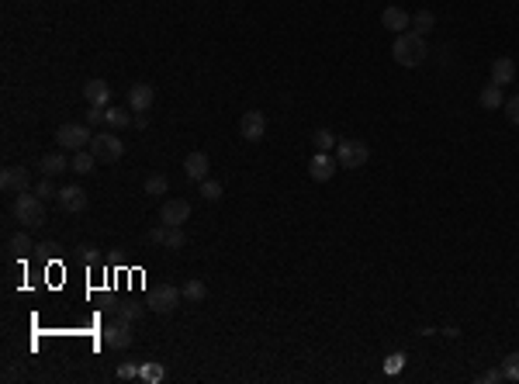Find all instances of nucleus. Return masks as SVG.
I'll return each mask as SVG.
<instances>
[{"instance_id":"obj_1","label":"nucleus","mask_w":519,"mask_h":384,"mask_svg":"<svg viewBox=\"0 0 519 384\" xmlns=\"http://www.w3.org/2000/svg\"><path fill=\"white\" fill-rule=\"evenodd\" d=\"M391 55H395V63L398 66H422L426 63V55H429V46H426V38L422 35H415V31H402V35H395V46H391Z\"/></svg>"},{"instance_id":"obj_2","label":"nucleus","mask_w":519,"mask_h":384,"mask_svg":"<svg viewBox=\"0 0 519 384\" xmlns=\"http://www.w3.org/2000/svg\"><path fill=\"white\" fill-rule=\"evenodd\" d=\"M370 159V149L363 139H339L336 142V163L343 170H360Z\"/></svg>"},{"instance_id":"obj_3","label":"nucleus","mask_w":519,"mask_h":384,"mask_svg":"<svg viewBox=\"0 0 519 384\" xmlns=\"http://www.w3.org/2000/svg\"><path fill=\"white\" fill-rule=\"evenodd\" d=\"M14 218L21 222V225H46V201L38 198V194H18L14 198Z\"/></svg>"},{"instance_id":"obj_4","label":"nucleus","mask_w":519,"mask_h":384,"mask_svg":"<svg viewBox=\"0 0 519 384\" xmlns=\"http://www.w3.org/2000/svg\"><path fill=\"white\" fill-rule=\"evenodd\" d=\"M90 128L87 125H77V122H70V125H59L55 128V142H59V149H66V153H80V149H90Z\"/></svg>"},{"instance_id":"obj_5","label":"nucleus","mask_w":519,"mask_h":384,"mask_svg":"<svg viewBox=\"0 0 519 384\" xmlns=\"http://www.w3.org/2000/svg\"><path fill=\"white\" fill-rule=\"evenodd\" d=\"M90 153L97 156V163H118L125 156V142L114 132H97L90 139Z\"/></svg>"},{"instance_id":"obj_6","label":"nucleus","mask_w":519,"mask_h":384,"mask_svg":"<svg viewBox=\"0 0 519 384\" xmlns=\"http://www.w3.org/2000/svg\"><path fill=\"white\" fill-rule=\"evenodd\" d=\"M181 302H183L181 287H173V284H159V287L149 291V302H146V305L153 308V311H159V315H173Z\"/></svg>"},{"instance_id":"obj_7","label":"nucleus","mask_w":519,"mask_h":384,"mask_svg":"<svg viewBox=\"0 0 519 384\" xmlns=\"http://www.w3.org/2000/svg\"><path fill=\"white\" fill-rule=\"evenodd\" d=\"M101 339H104L107 350H129L132 346V322L114 315V322H107L101 329Z\"/></svg>"},{"instance_id":"obj_8","label":"nucleus","mask_w":519,"mask_h":384,"mask_svg":"<svg viewBox=\"0 0 519 384\" xmlns=\"http://www.w3.org/2000/svg\"><path fill=\"white\" fill-rule=\"evenodd\" d=\"M149 242L153 246H166V250H183L187 246V232L181 229V225H156V229H149Z\"/></svg>"},{"instance_id":"obj_9","label":"nucleus","mask_w":519,"mask_h":384,"mask_svg":"<svg viewBox=\"0 0 519 384\" xmlns=\"http://www.w3.org/2000/svg\"><path fill=\"white\" fill-rule=\"evenodd\" d=\"M239 135L246 142H263V135H267V114L263 111H246L239 118Z\"/></svg>"},{"instance_id":"obj_10","label":"nucleus","mask_w":519,"mask_h":384,"mask_svg":"<svg viewBox=\"0 0 519 384\" xmlns=\"http://www.w3.org/2000/svg\"><path fill=\"white\" fill-rule=\"evenodd\" d=\"M55 205L63 208L66 215H80V211H87V191L77 187V183H70V187H59V198H55Z\"/></svg>"},{"instance_id":"obj_11","label":"nucleus","mask_w":519,"mask_h":384,"mask_svg":"<svg viewBox=\"0 0 519 384\" xmlns=\"http://www.w3.org/2000/svg\"><path fill=\"white\" fill-rule=\"evenodd\" d=\"M187 218H191V201H183V198H170V201L159 205V222L163 225H183Z\"/></svg>"},{"instance_id":"obj_12","label":"nucleus","mask_w":519,"mask_h":384,"mask_svg":"<svg viewBox=\"0 0 519 384\" xmlns=\"http://www.w3.org/2000/svg\"><path fill=\"white\" fill-rule=\"evenodd\" d=\"M336 170H339L336 156H329V153H315V156H311L309 177L315 180V183H326V180H333V177H336Z\"/></svg>"},{"instance_id":"obj_13","label":"nucleus","mask_w":519,"mask_h":384,"mask_svg":"<svg viewBox=\"0 0 519 384\" xmlns=\"http://www.w3.org/2000/svg\"><path fill=\"white\" fill-rule=\"evenodd\" d=\"M0 187H4L7 194H25L28 187H31V177H28L25 166H4V174H0Z\"/></svg>"},{"instance_id":"obj_14","label":"nucleus","mask_w":519,"mask_h":384,"mask_svg":"<svg viewBox=\"0 0 519 384\" xmlns=\"http://www.w3.org/2000/svg\"><path fill=\"white\" fill-rule=\"evenodd\" d=\"M153 101H156V87H153V83H142V80H139V83H129V107H132V111H139V114H142V111H149V107H153Z\"/></svg>"},{"instance_id":"obj_15","label":"nucleus","mask_w":519,"mask_h":384,"mask_svg":"<svg viewBox=\"0 0 519 384\" xmlns=\"http://www.w3.org/2000/svg\"><path fill=\"white\" fill-rule=\"evenodd\" d=\"M381 25L395 31V35H402V31H409L412 28V18H409V11L405 7H398V4H388L385 11H381Z\"/></svg>"},{"instance_id":"obj_16","label":"nucleus","mask_w":519,"mask_h":384,"mask_svg":"<svg viewBox=\"0 0 519 384\" xmlns=\"http://www.w3.org/2000/svg\"><path fill=\"white\" fill-rule=\"evenodd\" d=\"M208 170H211L208 153H187V159H183V174H187V180L201 183V180H208Z\"/></svg>"},{"instance_id":"obj_17","label":"nucleus","mask_w":519,"mask_h":384,"mask_svg":"<svg viewBox=\"0 0 519 384\" xmlns=\"http://www.w3.org/2000/svg\"><path fill=\"white\" fill-rule=\"evenodd\" d=\"M83 97H87V104H94V107H107L111 104V87L104 80H87L83 83Z\"/></svg>"},{"instance_id":"obj_18","label":"nucleus","mask_w":519,"mask_h":384,"mask_svg":"<svg viewBox=\"0 0 519 384\" xmlns=\"http://www.w3.org/2000/svg\"><path fill=\"white\" fill-rule=\"evenodd\" d=\"M38 166H42V177H59V174L70 170V156H66V149L63 153H46L38 159Z\"/></svg>"},{"instance_id":"obj_19","label":"nucleus","mask_w":519,"mask_h":384,"mask_svg":"<svg viewBox=\"0 0 519 384\" xmlns=\"http://www.w3.org/2000/svg\"><path fill=\"white\" fill-rule=\"evenodd\" d=\"M492 83L505 87V83H516V63L509 55H498L492 63Z\"/></svg>"},{"instance_id":"obj_20","label":"nucleus","mask_w":519,"mask_h":384,"mask_svg":"<svg viewBox=\"0 0 519 384\" xmlns=\"http://www.w3.org/2000/svg\"><path fill=\"white\" fill-rule=\"evenodd\" d=\"M94 166H97V156L90 153V149H80V153L70 156V170H73L77 177H87V174H94Z\"/></svg>"},{"instance_id":"obj_21","label":"nucleus","mask_w":519,"mask_h":384,"mask_svg":"<svg viewBox=\"0 0 519 384\" xmlns=\"http://www.w3.org/2000/svg\"><path fill=\"white\" fill-rule=\"evenodd\" d=\"M107 311H114L118 319H129V322H135V319H142V311L149 305H142V302H111V305H104Z\"/></svg>"},{"instance_id":"obj_22","label":"nucleus","mask_w":519,"mask_h":384,"mask_svg":"<svg viewBox=\"0 0 519 384\" xmlns=\"http://www.w3.org/2000/svg\"><path fill=\"white\" fill-rule=\"evenodd\" d=\"M478 104H481L485 111L502 107V104H505V97H502V87H498V83H485V87H481V94H478Z\"/></svg>"},{"instance_id":"obj_23","label":"nucleus","mask_w":519,"mask_h":384,"mask_svg":"<svg viewBox=\"0 0 519 384\" xmlns=\"http://www.w3.org/2000/svg\"><path fill=\"white\" fill-rule=\"evenodd\" d=\"M181 291H183V302H191V305H201V302L208 298V284L198 281V277H191V281L183 284Z\"/></svg>"},{"instance_id":"obj_24","label":"nucleus","mask_w":519,"mask_h":384,"mask_svg":"<svg viewBox=\"0 0 519 384\" xmlns=\"http://www.w3.org/2000/svg\"><path fill=\"white\" fill-rule=\"evenodd\" d=\"M433 28H437V14H433V11H415V14H412V31H415V35H422V38H426Z\"/></svg>"},{"instance_id":"obj_25","label":"nucleus","mask_w":519,"mask_h":384,"mask_svg":"<svg viewBox=\"0 0 519 384\" xmlns=\"http://www.w3.org/2000/svg\"><path fill=\"white\" fill-rule=\"evenodd\" d=\"M166 187H170V180L163 177V174H149L146 183H142V191L149 194V198H159V194H166Z\"/></svg>"},{"instance_id":"obj_26","label":"nucleus","mask_w":519,"mask_h":384,"mask_svg":"<svg viewBox=\"0 0 519 384\" xmlns=\"http://www.w3.org/2000/svg\"><path fill=\"white\" fill-rule=\"evenodd\" d=\"M311 142H315V149H319V153H329V149L336 146V135H333L329 128H315V135H311Z\"/></svg>"},{"instance_id":"obj_27","label":"nucleus","mask_w":519,"mask_h":384,"mask_svg":"<svg viewBox=\"0 0 519 384\" xmlns=\"http://www.w3.org/2000/svg\"><path fill=\"white\" fill-rule=\"evenodd\" d=\"M139 378H142V381H149V384H156V381H163V378H166V367H163V363H142V367H139Z\"/></svg>"},{"instance_id":"obj_28","label":"nucleus","mask_w":519,"mask_h":384,"mask_svg":"<svg viewBox=\"0 0 519 384\" xmlns=\"http://www.w3.org/2000/svg\"><path fill=\"white\" fill-rule=\"evenodd\" d=\"M35 194H38L42 201H55V198H59V187L52 183V177H42L35 183Z\"/></svg>"},{"instance_id":"obj_29","label":"nucleus","mask_w":519,"mask_h":384,"mask_svg":"<svg viewBox=\"0 0 519 384\" xmlns=\"http://www.w3.org/2000/svg\"><path fill=\"white\" fill-rule=\"evenodd\" d=\"M198 194H201L205 201H218V198H222V183H218V180H201V183H198Z\"/></svg>"},{"instance_id":"obj_30","label":"nucleus","mask_w":519,"mask_h":384,"mask_svg":"<svg viewBox=\"0 0 519 384\" xmlns=\"http://www.w3.org/2000/svg\"><path fill=\"white\" fill-rule=\"evenodd\" d=\"M107 125H111V128H125V125H132V114L125 111V107H107Z\"/></svg>"},{"instance_id":"obj_31","label":"nucleus","mask_w":519,"mask_h":384,"mask_svg":"<svg viewBox=\"0 0 519 384\" xmlns=\"http://www.w3.org/2000/svg\"><path fill=\"white\" fill-rule=\"evenodd\" d=\"M502 370H505V381L519 384V353H509V357L502 360Z\"/></svg>"},{"instance_id":"obj_32","label":"nucleus","mask_w":519,"mask_h":384,"mask_svg":"<svg viewBox=\"0 0 519 384\" xmlns=\"http://www.w3.org/2000/svg\"><path fill=\"white\" fill-rule=\"evenodd\" d=\"M11 250H14V253H31V239H28L25 232H18V235H11Z\"/></svg>"},{"instance_id":"obj_33","label":"nucleus","mask_w":519,"mask_h":384,"mask_svg":"<svg viewBox=\"0 0 519 384\" xmlns=\"http://www.w3.org/2000/svg\"><path fill=\"white\" fill-rule=\"evenodd\" d=\"M502 107H505V118H509L513 125H519V94H516V97H505Z\"/></svg>"},{"instance_id":"obj_34","label":"nucleus","mask_w":519,"mask_h":384,"mask_svg":"<svg viewBox=\"0 0 519 384\" xmlns=\"http://www.w3.org/2000/svg\"><path fill=\"white\" fill-rule=\"evenodd\" d=\"M107 122V107H94L90 104V111H87V125H104Z\"/></svg>"},{"instance_id":"obj_35","label":"nucleus","mask_w":519,"mask_h":384,"mask_svg":"<svg viewBox=\"0 0 519 384\" xmlns=\"http://www.w3.org/2000/svg\"><path fill=\"white\" fill-rule=\"evenodd\" d=\"M114 374H118V381H135V378H139V367H135V363H122Z\"/></svg>"},{"instance_id":"obj_36","label":"nucleus","mask_w":519,"mask_h":384,"mask_svg":"<svg viewBox=\"0 0 519 384\" xmlns=\"http://www.w3.org/2000/svg\"><path fill=\"white\" fill-rule=\"evenodd\" d=\"M478 381H485V384H498V381H505V370L502 367H492V370H485Z\"/></svg>"},{"instance_id":"obj_37","label":"nucleus","mask_w":519,"mask_h":384,"mask_svg":"<svg viewBox=\"0 0 519 384\" xmlns=\"http://www.w3.org/2000/svg\"><path fill=\"white\" fill-rule=\"evenodd\" d=\"M402 360H405L402 353H391L388 357V374H398V370H402Z\"/></svg>"},{"instance_id":"obj_38","label":"nucleus","mask_w":519,"mask_h":384,"mask_svg":"<svg viewBox=\"0 0 519 384\" xmlns=\"http://www.w3.org/2000/svg\"><path fill=\"white\" fill-rule=\"evenodd\" d=\"M80 256H83L87 263H94V260H97V253H94V246H80Z\"/></svg>"}]
</instances>
